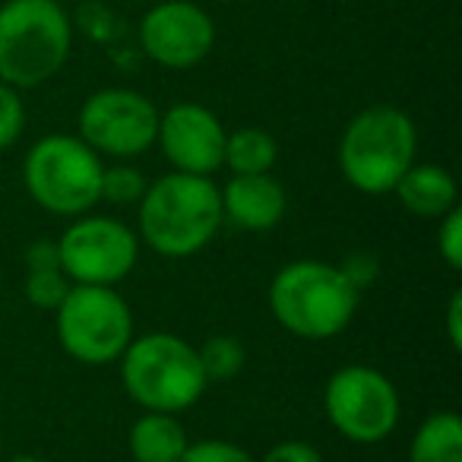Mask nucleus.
I'll use <instances>...</instances> for the list:
<instances>
[{
  "label": "nucleus",
  "mask_w": 462,
  "mask_h": 462,
  "mask_svg": "<svg viewBox=\"0 0 462 462\" xmlns=\"http://www.w3.org/2000/svg\"><path fill=\"white\" fill-rule=\"evenodd\" d=\"M140 231L136 238L162 257H193L222 228L218 187L206 174L171 171L146 184L140 197Z\"/></svg>",
  "instance_id": "1"
},
{
  "label": "nucleus",
  "mask_w": 462,
  "mask_h": 462,
  "mask_svg": "<svg viewBox=\"0 0 462 462\" xmlns=\"http://www.w3.org/2000/svg\"><path fill=\"white\" fill-rule=\"evenodd\" d=\"M361 291L327 260H291L270 282V310L285 333L323 342L355 320Z\"/></svg>",
  "instance_id": "2"
},
{
  "label": "nucleus",
  "mask_w": 462,
  "mask_h": 462,
  "mask_svg": "<svg viewBox=\"0 0 462 462\" xmlns=\"http://www.w3.org/2000/svg\"><path fill=\"white\" fill-rule=\"evenodd\" d=\"M73 26L60 0H7L0 7V83L35 89L64 70Z\"/></svg>",
  "instance_id": "3"
},
{
  "label": "nucleus",
  "mask_w": 462,
  "mask_h": 462,
  "mask_svg": "<svg viewBox=\"0 0 462 462\" xmlns=\"http://www.w3.org/2000/svg\"><path fill=\"white\" fill-rule=\"evenodd\" d=\"M415 121L396 105H371L346 124L339 140L342 178L367 197H386L415 165Z\"/></svg>",
  "instance_id": "4"
},
{
  "label": "nucleus",
  "mask_w": 462,
  "mask_h": 462,
  "mask_svg": "<svg viewBox=\"0 0 462 462\" xmlns=\"http://www.w3.org/2000/svg\"><path fill=\"white\" fill-rule=\"evenodd\" d=\"M117 361L124 390L143 411L178 415L197 405L209 386L197 346L174 333L134 336Z\"/></svg>",
  "instance_id": "5"
},
{
  "label": "nucleus",
  "mask_w": 462,
  "mask_h": 462,
  "mask_svg": "<svg viewBox=\"0 0 462 462\" xmlns=\"http://www.w3.org/2000/svg\"><path fill=\"white\" fill-rule=\"evenodd\" d=\"M102 155L73 134H48L26 152V193L51 216L77 218L102 203Z\"/></svg>",
  "instance_id": "6"
},
{
  "label": "nucleus",
  "mask_w": 462,
  "mask_h": 462,
  "mask_svg": "<svg viewBox=\"0 0 462 462\" xmlns=\"http://www.w3.org/2000/svg\"><path fill=\"white\" fill-rule=\"evenodd\" d=\"M58 317V339L79 365H111L134 339V310L115 285H70Z\"/></svg>",
  "instance_id": "7"
},
{
  "label": "nucleus",
  "mask_w": 462,
  "mask_h": 462,
  "mask_svg": "<svg viewBox=\"0 0 462 462\" xmlns=\"http://www.w3.org/2000/svg\"><path fill=\"white\" fill-rule=\"evenodd\" d=\"M327 421L352 443H380L396 430L402 402L383 371L371 365H346L327 380L323 390Z\"/></svg>",
  "instance_id": "8"
},
{
  "label": "nucleus",
  "mask_w": 462,
  "mask_h": 462,
  "mask_svg": "<svg viewBox=\"0 0 462 462\" xmlns=\"http://www.w3.org/2000/svg\"><path fill=\"white\" fill-rule=\"evenodd\" d=\"M60 270L73 285H117L140 260V238L111 216H77L58 238Z\"/></svg>",
  "instance_id": "9"
},
{
  "label": "nucleus",
  "mask_w": 462,
  "mask_h": 462,
  "mask_svg": "<svg viewBox=\"0 0 462 462\" xmlns=\"http://www.w3.org/2000/svg\"><path fill=\"white\" fill-rule=\"evenodd\" d=\"M79 140L98 155L111 159H136L155 146L159 134V108L152 98L134 89H98L83 102L77 117Z\"/></svg>",
  "instance_id": "10"
},
{
  "label": "nucleus",
  "mask_w": 462,
  "mask_h": 462,
  "mask_svg": "<svg viewBox=\"0 0 462 462\" xmlns=\"http://www.w3.org/2000/svg\"><path fill=\"white\" fill-rule=\"evenodd\" d=\"M140 48L165 70H190L216 48V23L193 0H162L140 20Z\"/></svg>",
  "instance_id": "11"
},
{
  "label": "nucleus",
  "mask_w": 462,
  "mask_h": 462,
  "mask_svg": "<svg viewBox=\"0 0 462 462\" xmlns=\"http://www.w3.org/2000/svg\"><path fill=\"white\" fill-rule=\"evenodd\" d=\"M225 124L216 111H209L199 102H178L159 115V143L162 155L171 162L174 171L184 174H206L222 168L225 159Z\"/></svg>",
  "instance_id": "12"
},
{
  "label": "nucleus",
  "mask_w": 462,
  "mask_h": 462,
  "mask_svg": "<svg viewBox=\"0 0 462 462\" xmlns=\"http://www.w3.org/2000/svg\"><path fill=\"white\" fill-rule=\"evenodd\" d=\"M222 222L241 231H273L285 218V187L273 171L266 174H231L228 184L218 187Z\"/></svg>",
  "instance_id": "13"
},
{
  "label": "nucleus",
  "mask_w": 462,
  "mask_h": 462,
  "mask_svg": "<svg viewBox=\"0 0 462 462\" xmlns=\"http://www.w3.org/2000/svg\"><path fill=\"white\" fill-rule=\"evenodd\" d=\"M393 193L402 203V209L415 218H440L449 209H456V199H459L453 174L440 165H430V162H415L399 178Z\"/></svg>",
  "instance_id": "14"
},
{
  "label": "nucleus",
  "mask_w": 462,
  "mask_h": 462,
  "mask_svg": "<svg viewBox=\"0 0 462 462\" xmlns=\"http://www.w3.org/2000/svg\"><path fill=\"white\" fill-rule=\"evenodd\" d=\"M187 443L190 437H187L184 424L178 421V415H168V411H143L130 424L127 434L130 456L136 462H178Z\"/></svg>",
  "instance_id": "15"
},
{
  "label": "nucleus",
  "mask_w": 462,
  "mask_h": 462,
  "mask_svg": "<svg viewBox=\"0 0 462 462\" xmlns=\"http://www.w3.org/2000/svg\"><path fill=\"white\" fill-rule=\"evenodd\" d=\"M409 462H462V421L456 411H430L418 424Z\"/></svg>",
  "instance_id": "16"
},
{
  "label": "nucleus",
  "mask_w": 462,
  "mask_h": 462,
  "mask_svg": "<svg viewBox=\"0 0 462 462\" xmlns=\"http://www.w3.org/2000/svg\"><path fill=\"white\" fill-rule=\"evenodd\" d=\"M279 143L263 127H241L225 136V159L222 165L231 168V174H266L276 168Z\"/></svg>",
  "instance_id": "17"
},
{
  "label": "nucleus",
  "mask_w": 462,
  "mask_h": 462,
  "mask_svg": "<svg viewBox=\"0 0 462 462\" xmlns=\"http://www.w3.org/2000/svg\"><path fill=\"white\" fill-rule=\"evenodd\" d=\"M197 355H199V365H203V374L206 380H231L238 377L247 365V352L241 346V339L235 336H212L206 339L203 346H197Z\"/></svg>",
  "instance_id": "18"
},
{
  "label": "nucleus",
  "mask_w": 462,
  "mask_h": 462,
  "mask_svg": "<svg viewBox=\"0 0 462 462\" xmlns=\"http://www.w3.org/2000/svg\"><path fill=\"white\" fill-rule=\"evenodd\" d=\"M70 279L64 276L60 266H45V270H26V282H23V295L32 308L39 310H58L60 301L70 291Z\"/></svg>",
  "instance_id": "19"
},
{
  "label": "nucleus",
  "mask_w": 462,
  "mask_h": 462,
  "mask_svg": "<svg viewBox=\"0 0 462 462\" xmlns=\"http://www.w3.org/2000/svg\"><path fill=\"white\" fill-rule=\"evenodd\" d=\"M149 180L143 178L140 168L127 165V162H115V165L102 168V199L115 206H134L146 193Z\"/></svg>",
  "instance_id": "20"
},
{
  "label": "nucleus",
  "mask_w": 462,
  "mask_h": 462,
  "mask_svg": "<svg viewBox=\"0 0 462 462\" xmlns=\"http://www.w3.org/2000/svg\"><path fill=\"white\" fill-rule=\"evenodd\" d=\"M23 127H26V105L20 98V89L0 83V152L20 140Z\"/></svg>",
  "instance_id": "21"
},
{
  "label": "nucleus",
  "mask_w": 462,
  "mask_h": 462,
  "mask_svg": "<svg viewBox=\"0 0 462 462\" xmlns=\"http://www.w3.org/2000/svg\"><path fill=\"white\" fill-rule=\"evenodd\" d=\"M178 462H257L245 447L231 440H197L187 443Z\"/></svg>",
  "instance_id": "22"
},
{
  "label": "nucleus",
  "mask_w": 462,
  "mask_h": 462,
  "mask_svg": "<svg viewBox=\"0 0 462 462\" xmlns=\"http://www.w3.org/2000/svg\"><path fill=\"white\" fill-rule=\"evenodd\" d=\"M437 251L449 270L462 266V209H449L447 216L437 218Z\"/></svg>",
  "instance_id": "23"
},
{
  "label": "nucleus",
  "mask_w": 462,
  "mask_h": 462,
  "mask_svg": "<svg viewBox=\"0 0 462 462\" xmlns=\"http://www.w3.org/2000/svg\"><path fill=\"white\" fill-rule=\"evenodd\" d=\"M339 270L346 273L348 282H352L355 289L365 291L367 285H371L374 279H377L380 266H377V260H374L371 254H361V251H358V254H348V257L339 263Z\"/></svg>",
  "instance_id": "24"
},
{
  "label": "nucleus",
  "mask_w": 462,
  "mask_h": 462,
  "mask_svg": "<svg viewBox=\"0 0 462 462\" xmlns=\"http://www.w3.org/2000/svg\"><path fill=\"white\" fill-rule=\"evenodd\" d=\"M260 462H323V456L320 449L304 440H282L266 449V456Z\"/></svg>",
  "instance_id": "25"
},
{
  "label": "nucleus",
  "mask_w": 462,
  "mask_h": 462,
  "mask_svg": "<svg viewBox=\"0 0 462 462\" xmlns=\"http://www.w3.org/2000/svg\"><path fill=\"white\" fill-rule=\"evenodd\" d=\"M45 266H60L58 241L42 238L26 247V270H45Z\"/></svg>",
  "instance_id": "26"
},
{
  "label": "nucleus",
  "mask_w": 462,
  "mask_h": 462,
  "mask_svg": "<svg viewBox=\"0 0 462 462\" xmlns=\"http://www.w3.org/2000/svg\"><path fill=\"white\" fill-rule=\"evenodd\" d=\"M447 339H449V346L459 352L462 348V295L459 291H453L447 304Z\"/></svg>",
  "instance_id": "27"
},
{
  "label": "nucleus",
  "mask_w": 462,
  "mask_h": 462,
  "mask_svg": "<svg viewBox=\"0 0 462 462\" xmlns=\"http://www.w3.org/2000/svg\"><path fill=\"white\" fill-rule=\"evenodd\" d=\"M7 462H45V459H39V456H29V453H23V456H14V459H7Z\"/></svg>",
  "instance_id": "28"
},
{
  "label": "nucleus",
  "mask_w": 462,
  "mask_h": 462,
  "mask_svg": "<svg viewBox=\"0 0 462 462\" xmlns=\"http://www.w3.org/2000/svg\"><path fill=\"white\" fill-rule=\"evenodd\" d=\"M0 449H4V430H0Z\"/></svg>",
  "instance_id": "29"
}]
</instances>
